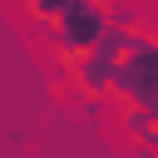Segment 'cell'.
I'll use <instances>...</instances> for the list:
<instances>
[{"label": "cell", "instance_id": "6da1fadb", "mask_svg": "<svg viewBox=\"0 0 158 158\" xmlns=\"http://www.w3.org/2000/svg\"><path fill=\"white\" fill-rule=\"evenodd\" d=\"M114 99L123 109H153L158 104V35L153 30H133V49L123 54L118 64V84H114Z\"/></svg>", "mask_w": 158, "mask_h": 158}, {"label": "cell", "instance_id": "7a4b0ae2", "mask_svg": "<svg viewBox=\"0 0 158 158\" xmlns=\"http://www.w3.org/2000/svg\"><path fill=\"white\" fill-rule=\"evenodd\" d=\"M109 25H114V5L109 0H69V10L49 30V49L54 54H89Z\"/></svg>", "mask_w": 158, "mask_h": 158}, {"label": "cell", "instance_id": "3957f363", "mask_svg": "<svg viewBox=\"0 0 158 158\" xmlns=\"http://www.w3.org/2000/svg\"><path fill=\"white\" fill-rule=\"evenodd\" d=\"M64 10H69V0H20V15L30 20L35 40H49V30H54V20Z\"/></svg>", "mask_w": 158, "mask_h": 158}, {"label": "cell", "instance_id": "277c9868", "mask_svg": "<svg viewBox=\"0 0 158 158\" xmlns=\"http://www.w3.org/2000/svg\"><path fill=\"white\" fill-rule=\"evenodd\" d=\"M118 133H123L133 148H143V143L158 133V114H153V109H123V114H118Z\"/></svg>", "mask_w": 158, "mask_h": 158}]
</instances>
